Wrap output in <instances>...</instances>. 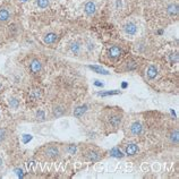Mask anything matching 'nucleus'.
<instances>
[{"mask_svg": "<svg viewBox=\"0 0 179 179\" xmlns=\"http://www.w3.org/2000/svg\"><path fill=\"white\" fill-rule=\"evenodd\" d=\"M84 11L86 14L87 16H92L94 15L96 11V6H95V2L94 1H87L84 6Z\"/></svg>", "mask_w": 179, "mask_h": 179, "instance_id": "1", "label": "nucleus"}, {"mask_svg": "<svg viewBox=\"0 0 179 179\" xmlns=\"http://www.w3.org/2000/svg\"><path fill=\"white\" fill-rule=\"evenodd\" d=\"M124 30H125L126 34H128V35H135L136 32H137V25H136L134 22H128V23L125 25Z\"/></svg>", "mask_w": 179, "mask_h": 179, "instance_id": "2", "label": "nucleus"}, {"mask_svg": "<svg viewBox=\"0 0 179 179\" xmlns=\"http://www.w3.org/2000/svg\"><path fill=\"white\" fill-rule=\"evenodd\" d=\"M46 155L50 159H56L59 156V150L55 147V146H50L46 150Z\"/></svg>", "mask_w": 179, "mask_h": 179, "instance_id": "3", "label": "nucleus"}, {"mask_svg": "<svg viewBox=\"0 0 179 179\" xmlns=\"http://www.w3.org/2000/svg\"><path fill=\"white\" fill-rule=\"evenodd\" d=\"M30 68H31V72L33 74L39 73L41 70V68H42V65H41L40 60H37V59L32 60V61H31V65H30Z\"/></svg>", "mask_w": 179, "mask_h": 179, "instance_id": "4", "label": "nucleus"}, {"mask_svg": "<svg viewBox=\"0 0 179 179\" xmlns=\"http://www.w3.org/2000/svg\"><path fill=\"white\" fill-rule=\"evenodd\" d=\"M121 49H120L119 46H111L109 49V56L111 57V58H113V59H116V58H118V57H120V55H121Z\"/></svg>", "mask_w": 179, "mask_h": 179, "instance_id": "5", "label": "nucleus"}, {"mask_svg": "<svg viewBox=\"0 0 179 179\" xmlns=\"http://www.w3.org/2000/svg\"><path fill=\"white\" fill-rule=\"evenodd\" d=\"M147 77H149L150 80H154L156 76H158V67L154 66V65H151V66L147 68Z\"/></svg>", "mask_w": 179, "mask_h": 179, "instance_id": "6", "label": "nucleus"}, {"mask_svg": "<svg viewBox=\"0 0 179 179\" xmlns=\"http://www.w3.org/2000/svg\"><path fill=\"white\" fill-rule=\"evenodd\" d=\"M120 123H121V117L119 115H115V116H111L109 119V124L113 128H117V127L119 126Z\"/></svg>", "mask_w": 179, "mask_h": 179, "instance_id": "7", "label": "nucleus"}, {"mask_svg": "<svg viewBox=\"0 0 179 179\" xmlns=\"http://www.w3.org/2000/svg\"><path fill=\"white\" fill-rule=\"evenodd\" d=\"M130 132H132L133 135H139V134L143 132V126L139 123L136 121V123H134L133 125H132V127H130Z\"/></svg>", "mask_w": 179, "mask_h": 179, "instance_id": "8", "label": "nucleus"}, {"mask_svg": "<svg viewBox=\"0 0 179 179\" xmlns=\"http://www.w3.org/2000/svg\"><path fill=\"white\" fill-rule=\"evenodd\" d=\"M86 156L90 161H99L101 159V153L96 152V151H90V152H87Z\"/></svg>", "mask_w": 179, "mask_h": 179, "instance_id": "9", "label": "nucleus"}, {"mask_svg": "<svg viewBox=\"0 0 179 179\" xmlns=\"http://www.w3.org/2000/svg\"><path fill=\"white\" fill-rule=\"evenodd\" d=\"M44 43L46 44H52L57 41V34L56 33H48L46 37H43Z\"/></svg>", "mask_w": 179, "mask_h": 179, "instance_id": "10", "label": "nucleus"}, {"mask_svg": "<svg viewBox=\"0 0 179 179\" xmlns=\"http://www.w3.org/2000/svg\"><path fill=\"white\" fill-rule=\"evenodd\" d=\"M86 110H87L86 104H84V106H80V107H77L76 109L74 110V115H75L77 118H80V117H82L84 113L86 112Z\"/></svg>", "mask_w": 179, "mask_h": 179, "instance_id": "11", "label": "nucleus"}, {"mask_svg": "<svg viewBox=\"0 0 179 179\" xmlns=\"http://www.w3.org/2000/svg\"><path fill=\"white\" fill-rule=\"evenodd\" d=\"M81 48H82V46H81L80 42H78V41H74L73 43H72V46H70V51H72L74 55H78L81 51Z\"/></svg>", "mask_w": 179, "mask_h": 179, "instance_id": "12", "label": "nucleus"}, {"mask_svg": "<svg viewBox=\"0 0 179 179\" xmlns=\"http://www.w3.org/2000/svg\"><path fill=\"white\" fill-rule=\"evenodd\" d=\"M137 151H138V147H137L136 144H129L126 147V153L128 155H134V154L137 153Z\"/></svg>", "mask_w": 179, "mask_h": 179, "instance_id": "13", "label": "nucleus"}, {"mask_svg": "<svg viewBox=\"0 0 179 179\" xmlns=\"http://www.w3.org/2000/svg\"><path fill=\"white\" fill-rule=\"evenodd\" d=\"M167 11L169 13V15H171V16H173V15H177L178 14V5H173V3H171V5H169L168 6V8H167Z\"/></svg>", "mask_w": 179, "mask_h": 179, "instance_id": "14", "label": "nucleus"}, {"mask_svg": "<svg viewBox=\"0 0 179 179\" xmlns=\"http://www.w3.org/2000/svg\"><path fill=\"white\" fill-rule=\"evenodd\" d=\"M10 14L7 9H0V22H6L9 20Z\"/></svg>", "mask_w": 179, "mask_h": 179, "instance_id": "15", "label": "nucleus"}, {"mask_svg": "<svg viewBox=\"0 0 179 179\" xmlns=\"http://www.w3.org/2000/svg\"><path fill=\"white\" fill-rule=\"evenodd\" d=\"M90 69L94 70V72H96L98 74H102V75H108L109 74V72L107 69H103L102 67H98V66H90L89 67Z\"/></svg>", "mask_w": 179, "mask_h": 179, "instance_id": "16", "label": "nucleus"}, {"mask_svg": "<svg viewBox=\"0 0 179 179\" xmlns=\"http://www.w3.org/2000/svg\"><path fill=\"white\" fill-rule=\"evenodd\" d=\"M41 98V92L39 90H33L30 94V99L32 101H35V100H39Z\"/></svg>", "mask_w": 179, "mask_h": 179, "instance_id": "17", "label": "nucleus"}, {"mask_svg": "<svg viewBox=\"0 0 179 179\" xmlns=\"http://www.w3.org/2000/svg\"><path fill=\"white\" fill-rule=\"evenodd\" d=\"M110 155L111 156H115V158H123L124 154L121 153V151L118 149H112L111 152H110Z\"/></svg>", "mask_w": 179, "mask_h": 179, "instance_id": "18", "label": "nucleus"}, {"mask_svg": "<svg viewBox=\"0 0 179 179\" xmlns=\"http://www.w3.org/2000/svg\"><path fill=\"white\" fill-rule=\"evenodd\" d=\"M37 5L40 8H46L49 6V0H37Z\"/></svg>", "mask_w": 179, "mask_h": 179, "instance_id": "19", "label": "nucleus"}, {"mask_svg": "<svg viewBox=\"0 0 179 179\" xmlns=\"http://www.w3.org/2000/svg\"><path fill=\"white\" fill-rule=\"evenodd\" d=\"M9 104L11 108H14V109H17L18 108V106H20V102H18V100L15 99V98H11V99H9Z\"/></svg>", "mask_w": 179, "mask_h": 179, "instance_id": "20", "label": "nucleus"}, {"mask_svg": "<svg viewBox=\"0 0 179 179\" xmlns=\"http://www.w3.org/2000/svg\"><path fill=\"white\" fill-rule=\"evenodd\" d=\"M63 112H65V109H63V108H55V110H53V113L56 117L61 116Z\"/></svg>", "mask_w": 179, "mask_h": 179, "instance_id": "21", "label": "nucleus"}, {"mask_svg": "<svg viewBox=\"0 0 179 179\" xmlns=\"http://www.w3.org/2000/svg\"><path fill=\"white\" fill-rule=\"evenodd\" d=\"M118 93H120L119 91H117V90H115V91H110V92H103V93H99V95H101V96H107V95H115V94H118Z\"/></svg>", "mask_w": 179, "mask_h": 179, "instance_id": "22", "label": "nucleus"}, {"mask_svg": "<svg viewBox=\"0 0 179 179\" xmlns=\"http://www.w3.org/2000/svg\"><path fill=\"white\" fill-rule=\"evenodd\" d=\"M171 141H172L175 144H178V130H175L172 134H171Z\"/></svg>", "mask_w": 179, "mask_h": 179, "instance_id": "23", "label": "nucleus"}, {"mask_svg": "<svg viewBox=\"0 0 179 179\" xmlns=\"http://www.w3.org/2000/svg\"><path fill=\"white\" fill-rule=\"evenodd\" d=\"M6 130L3 129V128H0V141H3V139L6 138Z\"/></svg>", "mask_w": 179, "mask_h": 179, "instance_id": "24", "label": "nucleus"}, {"mask_svg": "<svg viewBox=\"0 0 179 179\" xmlns=\"http://www.w3.org/2000/svg\"><path fill=\"white\" fill-rule=\"evenodd\" d=\"M68 152H69L70 154H74V153L76 152V146H75V145H69V146H68Z\"/></svg>", "mask_w": 179, "mask_h": 179, "instance_id": "25", "label": "nucleus"}, {"mask_svg": "<svg viewBox=\"0 0 179 179\" xmlns=\"http://www.w3.org/2000/svg\"><path fill=\"white\" fill-rule=\"evenodd\" d=\"M37 118H39L40 120H44V112H43V111H37Z\"/></svg>", "mask_w": 179, "mask_h": 179, "instance_id": "26", "label": "nucleus"}, {"mask_svg": "<svg viewBox=\"0 0 179 179\" xmlns=\"http://www.w3.org/2000/svg\"><path fill=\"white\" fill-rule=\"evenodd\" d=\"M32 139V136L31 135H24L23 136V142L24 143H27L28 141H31Z\"/></svg>", "mask_w": 179, "mask_h": 179, "instance_id": "27", "label": "nucleus"}, {"mask_svg": "<svg viewBox=\"0 0 179 179\" xmlns=\"http://www.w3.org/2000/svg\"><path fill=\"white\" fill-rule=\"evenodd\" d=\"M16 172H17V175H18V176L20 177H23V173H22V170H16Z\"/></svg>", "mask_w": 179, "mask_h": 179, "instance_id": "28", "label": "nucleus"}, {"mask_svg": "<svg viewBox=\"0 0 179 179\" xmlns=\"http://www.w3.org/2000/svg\"><path fill=\"white\" fill-rule=\"evenodd\" d=\"M96 85V86H103V84L102 83H100L99 81H95V83H94Z\"/></svg>", "mask_w": 179, "mask_h": 179, "instance_id": "29", "label": "nucleus"}, {"mask_svg": "<svg viewBox=\"0 0 179 179\" xmlns=\"http://www.w3.org/2000/svg\"><path fill=\"white\" fill-rule=\"evenodd\" d=\"M1 164H2V160H1V158H0V167H1Z\"/></svg>", "mask_w": 179, "mask_h": 179, "instance_id": "30", "label": "nucleus"}, {"mask_svg": "<svg viewBox=\"0 0 179 179\" xmlns=\"http://www.w3.org/2000/svg\"><path fill=\"white\" fill-rule=\"evenodd\" d=\"M0 89H1V85H0Z\"/></svg>", "mask_w": 179, "mask_h": 179, "instance_id": "31", "label": "nucleus"}]
</instances>
